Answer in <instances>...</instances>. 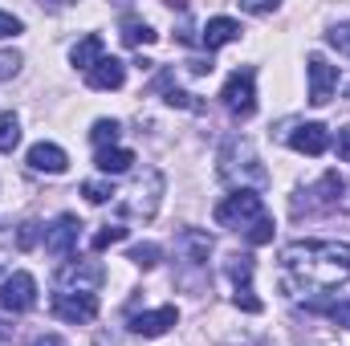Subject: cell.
I'll return each instance as SVG.
<instances>
[{
    "label": "cell",
    "instance_id": "1",
    "mask_svg": "<svg viewBox=\"0 0 350 346\" xmlns=\"http://www.w3.org/2000/svg\"><path fill=\"white\" fill-rule=\"evenodd\" d=\"M350 281V245L338 241H297L281 249V289L289 297L330 293Z\"/></svg>",
    "mask_w": 350,
    "mask_h": 346
},
{
    "label": "cell",
    "instance_id": "2",
    "mask_svg": "<svg viewBox=\"0 0 350 346\" xmlns=\"http://www.w3.org/2000/svg\"><path fill=\"white\" fill-rule=\"evenodd\" d=\"M216 224L232 228V232H245L249 245H269L273 241V220L265 212L261 191H232L228 200H220L216 204Z\"/></svg>",
    "mask_w": 350,
    "mask_h": 346
},
{
    "label": "cell",
    "instance_id": "3",
    "mask_svg": "<svg viewBox=\"0 0 350 346\" xmlns=\"http://www.w3.org/2000/svg\"><path fill=\"white\" fill-rule=\"evenodd\" d=\"M220 179L232 183L237 191H261L269 183V172H265L257 147L245 139V135H232L224 147H220Z\"/></svg>",
    "mask_w": 350,
    "mask_h": 346
},
{
    "label": "cell",
    "instance_id": "4",
    "mask_svg": "<svg viewBox=\"0 0 350 346\" xmlns=\"http://www.w3.org/2000/svg\"><path fill=\"white\" fill-rule=\"evenodd\" d=\"M220 102L237 114V118H249L253 110H257V74L245 66V70H237V74H228V82L220 90Z\"/></svg>",
    "mask_w": 350,
    "mask_h": 346
},
{
    "label": "cell",
    "instance_id": "5",
    "mask_svg": "<svg viewBox=\"0 0 350 346\" xmlns=\"http://www.w3.org/2000/svg\"><path fill=\"white\" fill-rule=\"evenodd\" d=\"M159 196H163V175L155 172V168H147V172L131 183V191H126V204H122V208H126L131 216L151 220V216H155V208H159Z\"/></svg>",
    "mask_w": 350,
    "mask_h": 346
},
{
    "label": "cell",
    "instance_id": "6",
    "mask_svg": "<svg viewBox=\"0 0 350 346\" xmlns=\"http://www.w3.org/2000/svg\"><path fill=\"white\" fill-rule=\"evenodd\" d=\"M106 281L102 261H66L57 273V293H94Z\"/></svg>",
    "mask_w": 350,
    "mask_h": 346
},
{
    "label": "cell",
    "instance_id": "7",
    "mask_svg": "<svg viewBox=\"0 0 350 346\" xmlns=\"http://www.w3.org/2000/svg\"><path fill=\"white\" fill-rule=\"evenodd\" d=\"M0 306L12 310V314L33 310V306H37V281H33V273L16 269L12 277H4V281H0Z\"/></svg>",
    "mask_w": 350,
    "mask_h": 346
},
{
    "label": "cell",
    "instance_id": "8",
    "mask_svg": "<svg viewBox=\"0 0 350 346\" xmlns=\"http://www.w3.org/2000/svg\"><path fill=\"white\" fill-rule=\"evenodd\" d=\"M78 237H82V220L66 212V216H57V220L45 228V253L57 257V261H66L78 249Z\"/></svg>",
    "mask_w": 350,
    "mask_h": 346
},
{
    "label": "cell",
    "instance_id": "9",
    "mask_svg": "<svg viewBox=\"0 0 350 346\" xmlns=\"http://www.w3.org/2000/svg\"><path fill=\"white\" fill-rule=\"evenodd\" d=\"M306 78H310V102H314V106H326V102L334 98V90H338V66H330L326 57L310 53Z\"/></svg>",
    "mask_w": 350,
    "mask_h": 346
},
{
    "label": "cell",
    "instance_id": "10",
    "mask_svg": "<svg viewBox=\"0 0 350 346\" xmlns=\"http://www.w3.org/2000/svg\"><path fill=\"white\" fill-rule=\"evenodd\" d=\"M253 257L245 253V257H232L228 261V277H232V285H237V306L245 310V314H261V297L253 293Z\"/></svg>",
    "mask_w": 350,
    "mask_h": 346
},
{
    "label": "cell",
    "instance_id": "11",
    "mask_svg": "<svg viewBox=\"0 0 350 346\" xmlns=\"http://www.w3.org/2000/svg\"><path fill=\"white\" fill-rule=\"evenodd\" d=\"M175 322H179V310L175 306H159V310H147V314H131L126 326H131L135 338H163Z\"/></svg>",
    "mask_w": 350,
    "mask_h": 346
},
{
    "label": "cell",
    "instance_id": "12",
    "mask_svg": "<svg viewBox=\"0 0 350 346\" xmlns=\"http://www.w3.org/2000/svg\"><path fill=\"white\" fill-rule=\"evenodd\" d=\"M53 314L62 322H94L98 318V297L94 293H53Z\"/></svg>",
    "mask_w": 350,
    "mask_h": 346
},
{
    "label": "cell",
    "instance_id": "13",
    "mask_svg": "<svg viewBox=\"0 0 350 346\" xmlns=\"http://www.w3.org/2000/svg\"><path fill=\"white\" fill-rule=\"evenodd\" d=\"M289 147L301 151V155H326L330 151V131L322 122H301L289 131Z\"/></svg>",
    "mask_w": 350,
    "mask_h": 346
},
{
    "label": "cell",
    "instance_id": "14",
    "mask_svg": "<svg viewBox=\"0 0 350 346\" xmlns=\"http://www.w3.org/2000/svg\"><path fill=\"white\" fill-rule=\"evenodd\" d=\"M175 253H179L183 265H204L212 257V237L200 232V228H179L175 232Z\"/></svg>",
    "mask_w": 350,
    "mask_h": 346
},
{
    "label": "cell",
    "instance_id": "15",
    "mask_svg": "<svg viewBox=\"0 0 350 346\" xmlns=\"http://www.w3.org/2000/svg\"><path fill=\"white\" fill-rule=\"evenodd\" d=\"M232 41H241V21H232V16H208V25L200 33V45L208 53H216V49H224Z\"/></svg>",
    "mask_w": 350,
    "mask_h": 346
},
{
    "label": "cell",
    "instance_id": "16",
    "mask_svg": "<svg viewBox=\"0 0 350 346\" xmlns=\"http://www.w3.org/2000/svg\"><path fill=\"white\" fill-rule=\"evenodd\" d=\"M29 168L33 172H45V175H62L70 168V155L57 143H33L29 147Z\"/></svg>",
    "mask_w": 350,
    "mask_h": 346
},
{
    "label": "cell",
    "instance_id": "17",
    "mask_svg": "<svg viewBox=\"0 0 350 346\" xmlns=\"http://www.w3.org/2000/svg\"><path fill=\"white\" fill-rule=\"evenodd\" d=\"M90 90H122V82H126V66L118 62V57H102L94 70L86 74Z\"/></svg>",
    "mask_w": 350,
    "mask_h": 346
},
{
    "label": "cell",
    "instance_id": "18",
    "mask_svg": "<svg viewBox=\"0 0 350 346\" xmlns=\"http://www.w3.org/2000/svg\"><path fill=\"white\" fill-rule=\"evenodd\" d=\"M102 57H106V53H102V37H98V33L82 37V41L70 49V62H74V70H86V74L98 66V62H102Z\"/></svg>",
    "mask_w": 350,
    "mask_h": 346
},
{
    "label": "cell",
    "instance_id": "19",
    "mask_svg": "<svg viewBox=\"0 0 350 346\" xmlns=\"http://www.w3.org/2000/svg\"><path fill=\"white\" fill-rule=\"evenodd\" d=\"M94 163H98L102 175H122V172H131L135 151H126V147H102V151L94 155Z\"/></svg>",
    "mask_w": 350,
    "mask_h": 346
},
{
    "label": "cell",
    "instance_id": "20",
    "mask_svg": "<svg viewBox=\"0 0 350 346\" xmlns=\"http://www.w3.org/2000/svg\"><path fill=\"white\" fill-rule=\"evenodd\" d=\"M155 29L151 25H143L139 16H122V41L131 45V49H139V45H155Z\"/></svg>",
    "mask_w": 350,
    "mask_h": 346
},
{
    "label": "cell",
    "instance_id": "21",
    "mask_svg": "<svg viewBox=\"0 0 350 346\" xmlns=\"http://www.w3.org/2000/svg\"><path fill=\"white\" fill-rule=\"evenodd\" d=\"M118 135H122V127H118L114 118H98L94 131H90V139H94L98 151H102V147H118Z\"/></svg>",
    "mask_w": 350,
    "mask_h": 346
},
{
    "label": "cell",
    "instance_id": "22",
    "mask_svg": "<svg viewBox=\"0 0 350 346\" xmlns=\"http://www.w3.org/2000/svg\"><path fill=\"white\" fill-rule=\"evenodd\" d=\"M16 143H21V118L12 110H4L0 114V151L8 155V151H16Z\"/></svg>",
    "mask_w": 350,
    "mask_h": 346
},
{
    "label": "cell",
    "instance_id": "23",
    "mask_svg": "<svg viewBox=\"0 0 350 346\" xmlns=\"http://www.w3.org/2000/svg\"><path fill=\"white\" fill-rule=\"evenodd\" d=\"M159 257H163V249H159V245H151V241H147V245H135V249L126 253V261H131V265H139V269H155Z\"/></svg>",
    "mask_w": 350,
    "mask_h": 346
},
{
    "label": "cell",
    "instance_id": "24",
    "mask_svg": "<svg viewBox=\"0 0 350 346\" xmlns=\"http://www.w3.org/2000/svg\"><path fill=\"white\" fill-rule=\"evenodd\" d=\"M126 237V228L122 224H106L102 232H94V253H102V249H110V245H118Z\"/></svg>",
    "mask_w": 350,
    "mask_h": 346
},
{
    "label": "cell",
    "instance_id": "25",
    "mask_svg": "<svg viewBox=\"0 0 350 346\" xmlns=\"http://www.w3.org/2000/svg\"><path fill=\"white\" fill-rule=\"evenodd\" d=\"M82 196H86L90 204H106V200L114 196V187L102 183V179H86V183H82Z\"/></svg>",
    "mask_w": 350,
    "mask_h": 346
},
{
    "label": "cell",
    "instance_id": "26",
    "mask_svg": "<svg viewBox=\"0 0 350 346\" xmlns=\"http://www.w3.org/2000/svg\"><path fill=\"white\" fill-rule=\"evenodd\" d=\"M326 41H330L338 53H347V57H350V25H334V29L326 33Z\"/></svg>",
    "mask_w": 350,
    "mask_h": 346
},
{
    "label": "cell",
    "instance_id": "27",
    "mask_svg": "<svg viewBox=\"0 0 350 346\" xmlns=\"http://www.w3.org/2000/svg\"><path fill=\"white\" fill-rule=\"evenodd\" d=\"M21 29H25V25H21L12 12H4V8H0V37H16Z\"/></svg>",
    "mask_w": 350,
    "mask_h": 346
},
{
    "label": "cell",
    "instance_id": "28",
    "mask_svg": "<svg viewBox=\"0 0 350 346\" xmlns=\"http://www.w3.org/2000/svg\"><path fill=\"white\" fill-rule=\"evenodd\" d=\"M16 70H21V57H16V53H0V82L12 78Z\"/></svg>",
    "mask_w": 350,
    "mask_h": 346
},
{
    "label": "cell",
    "instance_id": "29",
    "mask_svg": "<svg viewBox=\"0 0 350 346\" xmlns=\"http://www.w3.org/2000/svg\"><path fill=\"white\" fill-rule=\"evenodd\" d=\"M37 228H41V224H21L16 245H21V249H33V245H37Z\"/></svg>",
    "mask_w": 350,
    "mask_h": 346
},
{
    "label": "cell",
    "instance_id": "30",
    "mask_svg": "<svg viewBox=\"0 0 350 346\" xmlns=\"http://www.w3.org/2000/svg\"><path fill=\"white\" fill-rule=\"evenodd\" d=\"M338 159H342V163H350V127H342V131H338Z\"/></svg>",
    "mask_w": 350,
    "mask_h": 346
},
{
    "label": "cell",
    "instance_id": "31",
    "mask_svg": "<svg viewBox=\"0 0 350 346\" xmlns=\"http://www.w3.org/2000/svg\"><path fill=\"white\" fill-rule=\"evenodd\" d=\"M241 8H245V12H273L277 4H269V0H245Z\"/></svg>",
    "mask_w": 350,
    "mask_h": 346
},
{
    "label": "cell",
    "instance_id": "32",
    "mask_svg": "<svg viewBox=\"0 0 350 346\" xmlns=\"http://www.w3.org/2000/svg\"><path fill=\"white\" fill-rule=\"evenodd\" d=\"M29 346H66V343H62L57 334H37V338H33Z\"/></svg>",
    "mask_w": 350,
    "mask_h": 346
},
{
    "label": "cell",
    "instance_id": "33",
    "mask_svg": "<svg viewBox=\"0 0 350 346\" xmlns=\"http://www.w3.org/2000/svg\"><path fill=\"white\" fill-rule=\"evenodd\" d=\"M94 346H126V343H122L118 334H98V338H94Z\"/></svg>",
    "mask_w": 350,
    "mask_h": 346
}]
</instances>
